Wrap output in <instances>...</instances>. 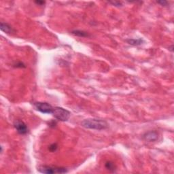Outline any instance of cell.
<instances>
[{
    "label": "cell",
    "instance_id": "obj_2",
    "mask_svg": "<svg viewBox=\"0 0 174 174\" xmlns=\"http://www.w3.org/2000/svg\"><path fill=\"white\" fill-rule=\"evenodd\" d=\"M38 171L40 173L45 174H54V173H65L68 172V170L65 167L56 166H48V165H40L39 166Z\"/></svg>",
    "mask_w": 174,
    "mask_h": 174
},
{
    "label": "cell",
    "instance_id": "obj_13",
    "mask_svg": "<svg viewBox=\"0 0 174 174\" xmlns=\"http://www.w3.org/2000/svg\"><path fill=\"white\" fill-rule=\"evenodd\" d=\"M15 67H20V68H23V67H25L26 66L25 65L24 63H21V62H18L15 65Z\"/></svg>",
    "mask_w": 174,
    "mask_h": 174
},
{
    "label": "cell",
    "instance_id": "obj_7",
    "mask_svg": "<svg viewBox=\"0 0 174 174\" xmlns=\"http://www.w3.org/2000/svg\"><path fill=\"white\" fill-rule=\"evenodd\" d=\"M0 29H1V31L4 32V33H8V34H10V33L15 32V30L13 29V28L10 25L6 23L1 22V25H0Z\"/></svg>",
    "mask_w": 174,
    "mask_h": 174
},
{
    "label": "cell",
    "instance_id": "obj_4",
    "mask_svg": "<svg viewBox=\"0 0 174 174\" xmlns=\"http://www.w3.org/2000/svg\"><path fill=\"white\" fill-rule=\"evenodd\" d=\"M33 106L37 110L43 114H52L54 110V107L46 102H35Z\"/></svg>",
    "mask_w": 174,
    "mask_h": 174
},
{
    "label": "cell",
    "instance_id": "obj_14",
    "mask_svg": "<svg viewBox=\"0 0 174 174\" xmlns=\"http://www.w3.org/2000/svg\"><path fill=\"white\" fill-rule=\"evenodd\" d=\"M157 2L159 3V4H160V5H161V6H166L168 4V1H164V0H162V1H157Z\"/></svg>",
    "mask_w": 174,
    "mask_h": 174
},
{
    "label": "cell",
    "instance_id": "obj_11",
    "mask_svg": "<svg viewBox=\"0 0 174 174\" xmlns=\"http://www.w3.org/2000/svg\"><path fill=\"white\" fill-rule=\"evenodd\" d=\"M58 148V145L56 144V143H52V144H51L49 146L48 148V150L50 151V152H55V151L57 150Z\"/></svg>",
    "mask_w": 174,
    "mask_h": 174
},
{
    "label": "cell",
    "instance_id": "obj_3",
    "mask_svg": "<svg viewBox=\"0 0 174 174\" xmlns=\"http://www.w3.org/2000/svg\"><path fill=\"white\" fill-rule=\"evenodd\" d=\"M52 114L54 118L62 122L67 121L71 116L70 112L61 107H54Z\"/></svg>",
    "mask_w": 174,
    "mask_h": 174
},
{
    "label": "cell",
    "instance_id": "obj_8",
    "mask_svg": "<svg viewBox=\"0 0 174 174\" xmlns=\"http://www.w3.org/2000/svg\"><path fill=\"white\" fill-rule=\"evenodd\" d=\"M126 42H127L128 44H130V45L132 46H139L141 44H142L144 41L142 39L139 38V39H127L126 40Z\"/></svg>",
    "mask_w": 174,
    "mask_h": 174
},
{
    "label": "cell",
    "instance_id": "obj_12",
    "mask_svg": "<svg viewBox=\"0 0 174 174\" xmlns=\"http://www.w3.org/2000/svg\"><path fill=\"white\" fill-rule=\"evenodd\" d=\"M110 3H111V4L114 5V6H122V3L120 2V1H109Z\"/></svg>",
    "mask_w": 174,
    "mask_h": 174
},
{
    "label": "cell",
    "instance_id": "obj_9",
    "mask_svg": "<svg viewBox=\"0 0 174 174\" xmlns=\"http://www.w3.org/2000/svg\"><path fill=\"white\" fill-rule=\"evenodd\" d=\"M72 33L73 35H76V36L82 37V38H84V37H88L89 34L86 31H81V30H74V31H72Z\"/></svg>",
    "mask_w": 174,
    "mask_h": 174
},
{
    "label": "cell",
    "instance_id": "obj_6",
    "mask_svg": "<svg viewBox=\"0 0 174 174\" xmlns=\"http://www.w3.org/2000/svg\"><path fill=\"white\" fill-rule=\"evenodd\" d=\"M143 139L148 142H154L159 139V133L156 131H150L143 135Z\"/></svg>",
    "mask_w": 174,
    "mask_h": 174
},
{
    "label": "cell",
    "instance_id": "obj_1",
    "mask_svg": "<svg viewBox=\"0 0 174 174\" xmlns=\"http://www.w3.org/2000/svg\"><path fill=\"white\" fill-rule=\"evenodd\" d=\"M81 125L86 129L97 131L105 130L109 127V125L106 120L98 118L85 119L81 122Z\"/></svg>",
    "mask_w": 174,
    "mask_h": 174
},
{
    "label": "cell",
    "instance_id": "obj_10",
    "mask_svg": "<svg viewBox=\"0 0 174 174\" xmlns=\"http://www.w3.org/2000/svg\"><path fill=\"white\" fill-rule=\"evenodd\" d=\"M105 167L107 170L110 172H115L116 169V167L114 165V163L112 161H108L105 164Z\"/></svg>",
    "mask_w": 174,
    "mask_h": 174
},
{
    "label": "cell",
    "instance_id": "obj_15",
    "mask_svg": "<svg viewBox=\"0 0 174 174\" xmlns=\"http://www.w3.org/2000/svg\"><path fill=\"white\" fill-rule=\"evenodd\" d=\"M35 3H37V4L40 5V6H42V5H43V4H44V3H45V1H35Z\"/></svg>",
    "mask_w": 174,
    "mask_h": 174
},
{
    "label": "cell",
    "instance_id": "obj_5",
    "mask_svg": "<svg viewBox=\"0 0 174 174\" xmlns=\"http://www.w3.org/2000/svg\"><path fill=\"white\" fill-rule=\"evenodd\" d=\"M14 127L17 130L18 133L20 135H25L28 133L29 129H28L27 125H26L23 120H16L14 122Z\"/></svg>",
    "mask_w": 174,
    "mask_h": 174
}]
</instances>
